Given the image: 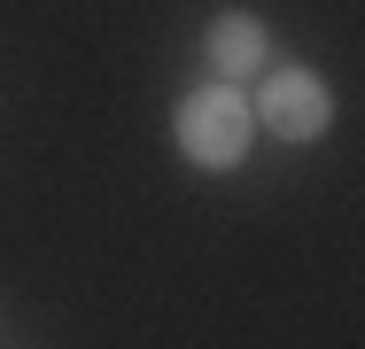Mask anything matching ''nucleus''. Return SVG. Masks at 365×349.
I'll return each instance as SVG.
<instances>
[{"instance_id": "f03ea898", "label": "nucleus", "mask_w": 365, "mask_h": 349, "mask_svg": "<svg viewBox=\"0 0 365 349\" xmlns=\"http://www.w3.org/2000/svg\"><path fill=\"white\" fill-rule=\"evenodd\" d=\"M257 125L272 140H288V147H303V140H319L327 125H334V93H327V78L319 70H264V85H257V109H249Z\"/></svg>"}, {"instance_id": "7ed1b4c3", "label": "nucleus", "mask_w": 365, "mask_h": 349, "mask_svg": "<svg viewBox=\"0 0 365 349\" xmlns=\"http://www.w3.org/2000/svg\"><path fill=\"white\" fill-rule=\"evenodd\" d=\"M272 55V31L249 16V8H218L210 16V31H202V63L218 70L225 85H241V78H257V63Z\"/></svg>"}, {"instance_id": "f257e3e1", "label": "nucleus", "mask_w": 365, "mask_h": 349, "mask_svg": "<svg viewBox=\"0 0 365 349\" xmlns=\"http://www.w3.org/2000/svg\"><path fill=\"white\" fill-rule=\"evenodd\" d=\"M171 140H179V155H187L195 171H233V163L249 155V140H257L249 93L225 85V78L179 93V109H171Z\"/></svg>"}]
</instances>
